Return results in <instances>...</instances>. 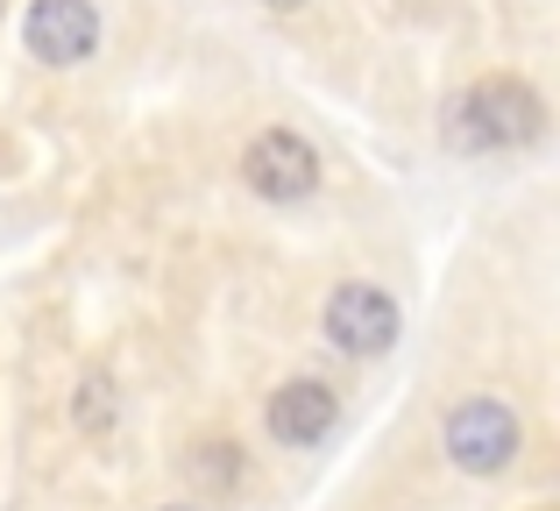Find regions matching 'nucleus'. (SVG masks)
I'll list each match as a JSON object with an SVG mask.
<instances>
[{
  "label": "nucleus",
  "instance_id": "f257e3e1",
  "mask_svg": "<svg viewBox=\"0 0 560 511\" xmlns=\"http://www.w3.org/2000/svg\"><path fill=\"white\" fill-rule=\"evenodd\" d=\"M539 128H547V107H539V93L525 79H476L462 100L447 107V136L462 142V150H525V142H539Z\"/></svg>",
  "mask_w": 560,
  "mask_h": 511
},
{
  "label": "nucleus",
  "instance_id": "f03ea898",
  "mask_svg": "<svg viewBox=\"0 0 560 511\" xmlns=\"http://www.w3.org/2000/svg\"><path fill=\"white\" fill-rule=\"evenodd\" d=\"M440 441H447V462L462 476H497L518 462V413L504 398H490V391H476V398H462L447 413Z\"/></svg>",
  "mask_w": 560,
  "mask_h": 511
},
{
  "label": "nucleus",
  "instance_id": "7ed1b4c3",
  "mask_svg": "<svg viewBox=\"0 0 560 511\" xmlns=\"http://www.w3.org/2000/svg\"><path fill=\"white\" fill-rule=\"evenodd\" d=\"M327 334L334 348H348V356H383V348L397 341V299L383 284H341L327 299Z\"/></svg>",
  "mask_w": 560,
  "mask_h": 511
},
{
  "label": "nucleus",
  "instance_id": "20e7f679",
  "mask_svg": "<svg viewBox=\"0 0 560 511\" xmlns=\"http://www.w3.org/2000/svg\"><path fill=\"white\" fill-rule=\"evenodd\" d=\"M242 178L256 185L262 199H305L319 185V156H313V142H299L291 128H270V136L248 142Z\"/></svg>",
  "mask_w": 560,
  "mask_h": 511
},
{
  "label": "nucleus",
  "instance_id": "39448f33",
  "mask_svg": "<svg viewBox=\"0 0 560 511\" xmlns=\"http://www.w3.org/2000/svg\"><path fill=\"white\" fill-rule=\"evenodd\" d=\"M100 43V14L93 0H36L28 8V50L43 65H85Z\"/></svg>",
  "mask_w": 560,
  "mask_h": 511
},
{
  "label": "nucleus",
  "instance_id": "423d86ee",
  "mask_svg": "<svg viewBox=\"0 0 560 511\" xmlns=\"http://www.w3.org/2000/svg\"><path fill=\"white\" fill-rule=\"evenodd\" d=\"M334 391L327 384H313V376H291L284 391H270V405H262V427H270V441H284V448H313V441H327V427H334Z\"/></svg>",
  "mask_w": 560,
  "mask_h": 511
},
{
  "label": "nucleus",
  "instance_id": "0eeeda50",
  "mask_svg": "<svg viewBox=\"0 0 560 511\" xmlns=\"http://www.w3.org/2000/svg\"><path fill=\"white\" fill-rule=\"evenodd\" d=\"M71 419H79L85 441H107V433H114V419H121V398H114V376H107V370H85V376H79Z\"/></svg>",
  "mask_w": 560,
  "mask_h": 511
},
{
  "label": "nucleus",
  "instance_id": "6e6552de",
  "mask_svg": "<svg viewBox=\"0 0 560 511\" xmlns=\"http://www.w3.org/2000/svg\"><path fill=\"white\" fill-rule=\"evenodd\" d=\"M185 476L199 490H213V498H228V490L242 484V448H234V441H199L185 455Z\"/></svg>",
  "mask_w": 560,
  "mask_h": 511
},
{
  "label": "nucleus",
  "instance_id": "1a4fd4ad",
  "mask_svg": "<svg viewBox=\"0 0 560 511\" xmlns=\"http://www.w3.org/2000/svg\"><path fill=\"white\" fill-rule=\"evenodd\" d=\"M262 8H305V0H262Z\"/></svg>",
  "mask_w": 560,
  "mask_h": 511
},
{
  "label": "nucleus",
  "instance_id": "9d476101",
  "mask_svg": "<svg viewBox=\"0 0 560 511\" xmlns=\"http://www.w3.org/2000/svg\"><path fill=\"white\" fill-rule=\"evenodd\" d=\"M164 511H199V504H164Z\"/></svg>",
  "mask_w": 560,
  "mask_h": 511
}]
</instances>
